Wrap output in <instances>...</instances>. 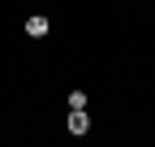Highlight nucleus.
<instances>
[{
  "label": "nucleus",
  "mask_w": 155,
  "mask_h": 147,
  "mask_svg": "<svg viewBox=\"0 0 155 147\" xmlns=\"http://www.w3.org/2000/svg\"><path fill=\"white\" fill-rule=\"evenodd\" d=\"M86 130H91L86 108H69V134H86Z\"/></svg>",
  "instance_id": "obj_1"
},
{
  "label": "nucleus",
  "mask_w": 155,
  "mask_h": 147,
  "mask_svg": "<svg viewBox=\"0 0 155 147\" xmlns=\"http://www.w3.org/2000/svg\"><path fill=\"white\" fill-rule=\"evenodd\" d=\"M69 108H86L91 104V95H86V91H69V100H65Z\"/></svg>",
  "instance_id": "obj_3"
},
{
  "label": "nucleus",
  "mask_w": 155,
  "mask_h": 147,
  "mask_svg": "<svg viewBox=\"0 0 155 147\" xmlns=\"http://www.w3.org/2000/svg\"><path fill=\"white\" fill-rule=\"evenodd\" d=\"M48 30H52V26H48V17H43V13H35V17H26V35H30V39H43Z\"/></svg>",
  "instance_id": "obj_2"
}]
</instances>
